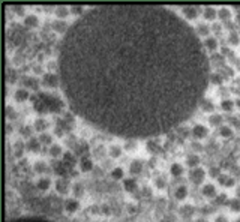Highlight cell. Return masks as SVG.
Returning <instances> with one entry per match:
<instances>
[{"instance_id":"obj_52","label":"cell","mask_w":240,"mask_h":222,"mask_svg":"<svg viewBox=\"0 0 240 222\" xmlns=\"http://www.w3.org/2000/svg\"><path fill=\"white\" fill-rule=\"evenodd\" d=\"M213 30L215 32H221V24H213Z\"/></svg>"},{"instance_id":"obj_41","label":"cell","mask_w":240,"mask_h":222,"mask_svg":"<svg viewBox=\"0 0 240 222\" xmlns=\"http://www.w3.org/2000/svg\"><path fill=\"white\" fill-rule=\"evenodd\" d=\"M72 189H74V194H75L77 197H81V195H83V188H81V185H78V183H77V185H74V186H72Z\"/></svg>"},{"instance_id":"obj_15","label":"cell","mask_w":240,"mask_h":222,"mask_svg":"<svg viewBox=\"0 0 240 222\" xmlns=\"http://www.w3.org/2000/svg\"><path fill=\"white\" fill-rule=\"evenodd\" d=\"M65 207H66V210H68L69 213H74V212H77V210H78V207H80V203L77 201L75 198H74V200H68V201H66V204H65Z\"/></svg>"},{"instance_id":"obj_34","label":"cell","mask_w":240,"mask_h":222,"mask_svg":"<svg viewBox=\"0 0 240 222\" xmlns=\"http://www.w3.org/2000/svg\"><path fill=\"white\" fill-rule=\"evenodd\" d=\"M39 144H41V141H39V140L32 138V140L29 141V149H30V150H33V152H38V150H39Z\"/></svg>"},{"instance_id":"obj_7","label":"cell","mask_w":240,"mask_h":222,"mask_svg":"<svg viewBox=\"0 0 240 222\" xmlns=\"http://www.w3.org/2000/svg\"><path fill=\"white\" fill-rule=\"evenodd\" d=\"M56 189H57V192H60V194H68L69 192V183L68 180H65V179H57V182H56Z\"/></svg>"},{"instance_id":"obj_1","label":"cell","mask_w":240,"mask_h":222,"mask_svg":"<svg viewBox=\"0 0 240 222\" xmlns=\"http://www.w3.org/2000/svg\"><path fill=\"white\" fill-rule=\"evenodd\" d=\"M198 33L155 5H101L69 27L60 87L71 110L129 140L165 134L204 101L210 63Z\"/></svg>"},{"instance_id":"obj_12","label":"cell","mask_w":240,"mask_h":222,"mask_svg":"<svg viewBox=\"0 0 240 222\" xmlns=\"http://www.w3.org/2000/svg\"><path fill=\"white\" fill-rule=\"evenodd\" d=\"M39 24V20H38V17L33 15V14H29L27 17L24 18V26L27 27H36Z\"/></svg>"},{"instance_id":"obj_37","label":"cell","mask_w":240,"mask_h":222,"mask_svg":"<svg viewBox=\"0 0 240 222\" xmlns=\"http://www.w3.org/2000/svg\"><path fill=\"white\" fill-rule=\"evenodd\" d=\"M125 149L126 150H137V141L135 140H128V141L125 143Z\"/></svg>"},{"instance_id":"obj_51","label":"cell","mask_w":240,"mask_h":222,"mask_svg":"<svg viewBox=\"0 0 240 222\" xmlns=\"http://www.w3.org/2000/svg\"><path fill=\"white\" fill-rule=\"evenodd\" d=\"M192 147L195 149V150H201V144L200 143H192Z\"/></svg>"},{"instance_id":"obj_47","label":"cell","mask_w":240,"mask_h":222,"mask_svg":"<svg viewBox=\"0 0 240 222\" xmlns=\"http://www.w3.org/2000/svg\"><path fill=\"white\" fill-rule=\"evenodd\" d=\"M212 81L215 83V84H221V83H222V78H221L219 74H215V75L212 77Z\"/></svg>"},{"instance_id":"obj_40","label":"cell","mask_w":240,"mask_h":222,"mask_svg":"<svg viewBox=\"0 0 240 222\" xmlns=\"http://www.w3.org/2000/svg\"><path fill=\"white\" fill-rule=\"evenodd\" d=\"M221 135L222 137H231L233 135V129L230 128V126H222L221 128Z\"/></svg>"},{"instance_id":"obj_16","label":"cell","mask_w":240,"mask_h":222,"mask_svg":"<svg viewBox=\"0 0 240 222\" xmlns=\"http://www.w3.org/2000/svg\"><path fill=\"white\" fill-rule=\"evenodd\" d=\"M29 98V92L26 90V89H18L17 92H15V99L18 102H23V101H26Z\"/></svg>"},{"instance_id":"obj_49","label":"cell","mask_w":240,"mask_h":222,"mask_svg":"<svg viewBox=\"0 0 240 222\" xmlns=\"http://www.w3.org/2000/svg\"><path fill=\"white\" fill-rule=\"evenodd\" d=\"M8 117H9V119H11V117H15V111H14V108L8 107Z\"/></svg>"},{"instance_id":"obj_55","label":"cell","mask_w":240,"mask_h":222,"mask_svg":"<svg viewBox=\"0 0 240 222\" xmlns=\"http://www.w3.org/2000/svg\"><path fill=\"white\" fill-rule=\"evenodd\" d=\"M221 50H222V51H221L222 54H227V53H228V48H227V47H222Z\"/></svg>"},{"instance_id":"obj_13","label":"cell","mask_w":240,"mask_h":222,"mask_svg":"<svg viewBox=\"0 0 240 222\" xmlns=\"http://www.w3.org/2000/svg\"><path fill=\"white\" fill-rule=\"evenodd\" d=\"M36 186H38V189H39V191H48V189H50V186H51V180H50L48 177H42V179H39V180H38Z\"/></svg>"},{"instance_id":"obj_38","label":"cell","mask_w":240,"mask_h":222,"mask_svg":"<svg viewBox=\"0 0 240 222\" xmlns=\"http://www.w3.org/2000/svg\"><path fill=\"white\" fill-rule=\"evenodd\" d=\"M71 12L75 14V15H84L86 11H84V8L83 6H77V5H74V6H71Z\"/></svg>"},{"instance_id":"obj_32","label":"cell","mask_w":240,"mask_h":222,"mask_svg":"<svg viewBox=\"0 0 240 222\" xmlns=\"http://www.w3.org/2000/svg\"><path fill=\"white\" fill-rule=\"evenodd\" d=\"M183 173V167L180 164H173L171 165V174L173 176H180Z\"/></svg>"},{"instance_id":"obj_48","label":"cell","mask_w":240,"mask_h":222,"mask_svg":"<svg viewBox=\"0 0 240 222\" xmlns=\"http://www.w3.org/2000/svg\"><path fill=\"white\" fill-rule=\"evenodd\" d=\"M65 159H66V162H72V164H74V156L71 155V153H65Z\"/></svg>"},{"instance_id":"obj_30","label":"cell","mask_w":240,"mask_h":222,"mask_svg":"<svg viewBox=\"0 0 240 222\" xmlns=\"http://www.w3.org/2000/svg\"><path fill=\"white\" fill-rule=\"evenodd\" d=\"M23 83H24L26 86H29V87H32V89H38V80H35V78L26 77V78L23 80Z\"/></svg>"},{"instance_id":"obj_39","label":"cell","mask_w":240,"mask_h":222,"mask_svg":"<svg viewBox=\"0 0 240 222\" xmlns=\"http://www.w3.org/2000/svg\"><path fill=\"white\" fill-rule=\"evenodd\" d=\"M228 41H230V44L231 45H239L240 44V39H239V35L237 33H230V38H228Z\"/></svg>"},{"instance_id":"obj_21","label":"cell","mask_w":240,"mask_h":222,"mask_svg":"<svg viewBox=\"0 0 240 222\" xmlns=\"http://www.w3.org/2000/svg\"><path fill=\"white\" fill-rule=\"evenodd\" d=\"M120 153H122V149H120V146H117V144H113V146H110V149H108V155H110L111 158H119Z\"/></svg>"},{"instance_id":"obj_22","label":"cell","mask_w":240,"mask_h":222,"mask_svg":"<svg viewBox=\"0 0 240 222\" xmlns=\"http://www.w3.org/2000/svg\"><path fill=\"white\" fill-rule=\"evenodd\" d=\"M174 194H176V198L177 200H185L186 197H188V189H186V186H179Z\"/></svg>"},{"instance_id":"obj_36","label":"cell","mask_w":240,"mask_h":222,"mask_svg":"<svg viewBox=\"0 0 240 222\" xmlns=\"http://www.w3.org/2000/svg\"><path fill=\"white\" fill-rule=\"evenodd\" d=\"M209 122H210V125H212V126H216V125H221L222 117H221L219 114H212V116H210V119H209Z\"/></svg>"},{"instance_id":"obj_24","label":"cell","mask_w":240,"mask_h":222,"mask_svg":"<svg viewBox=\"0 0 240 222\" xmlns=\"http://www.w3.org/2000/svg\"><path fill=\"white\" fill-rule=\"evenodd\" d=\"M69 12H71V9H68L66 6H59V8H56V15H57L59 18H65V17H68Z\"/></svg>"},{"instance_id":"obj_5","label":"cell","mask_w":240,"mask_h":222,"mask_svg":"<svg viewBox=\"0 0 240 222\" xmlns=\"http://www.w3.org/2000/svg\"><path fill=\"white\" fill-rule=\"evenodd\" d=\"M207 134H209V129H207L204 125H195V126L192 128V135H194L195 138H204Z\"/></svg>"},{"instance_id":"obj_29","label":"cell","mask_w":240,"mask_h":222,"mask_svg":"<svg viewBox=\"0 0 240 222\" xmlns=\"http://www.w3.org/2000/svg\"><path fill=\"white\" fill-rule=\"evenodd\" d=\"M48 167H47V164L44 161H38V162H35V171L36 173H44L45 170H47Z\"/></svg>"},{"instance_id":"obj_44","label":"cell","mask_w":240,"mask_h":222,"mask_svg":"<svg viewBox=\"0 0 240 222\" xmlns=\"http://www.w3.org/2000/svg\"><path fill=\"white\" fill-rule=\"evenodd\" d=\"M41 143H45V144H50L51 143V135L48 134H42L41 135V140H39Z\"/></svg>"},{"instance_id":"obj_35","label":"cell","mask_w":240,"mask_h":222,"mask_svg":"<svg viewBox=\"0 0 240 222\" xmlns=\"http://www.w3.org/2000/svg\"><path fill=\"white\" fill-rule=\"evenodd\" d=\"M111 176H113V179L119 180V179H122V177H123V170L120 168V167H116V168L111 171Z\"/></svg>"},{"instance_id":"obj_26","label":"cell","mask_w":240,"mask_h":222,"mask_svg":"<svg viewBox=\"0 0 240 222\" xmlns=\"http://www.w3.org/2000/svg\"><path fill=\"white\" fill-rule=\"evenodd\" d=\"M50 155L53 156V158L60 156V155H62V147H60L59 144H53V146L50 147Z\"/></svg>"},{"instance_id":"obj_54","label":"cell","mask_w":240,"mask_h":222,"mask_svg":"<svg viewBox=\"0 0 240 222\" xmlns=\"http://www.w3.org/2000/svg\"><path fill=\"white\" fill-rule=\"evenodd\" d=\"M215 222H227L225 221V218H222V216H221V218H216V221Z\"/></svg>"},{"instance_id":"obj_10","label":"cell","mask_w":240,"mask_h":222,"mask_svg":"<svg viewBox=\"0 0 240 222\" xmlns=\"http://www.w3.org/2000/svg\"><path fill=\"white\" fill-rule=\"evenodd\" d=\"M203 15H204L206 20H215V18L218 17V11L212 6H206L204 8V11H203Z\"/></svg>"},{"instance_id":"obj_50","label":"cell","mask_w":240,"mask_h":222,"mask_svg":"<svg viewBox=\"0 0 240 222\" xmlns=\"http://www.w3.org/2000/svg\"><path fill=\"white\" fill-rule=\"evenodd\" d=\"M231 204H233V210H240V203L237 200H234Z\"/></svg>"},{"instance_id":"obj_2","label":"cell","mask_w":240,"mask_h":222,"mask_svg":"<svg viewBox=\"0 0 240 222\" xmlns=\"http://www.w3.org/2000/svg\"><path fill=\"white\" fill-rule=\"evenodd\" d=\"M39 101L44 104V107L47 111H60L63 108V102L62 99H59L54 95H48V93H41L39 96Z\"/></svg>"},{"instance_id":"obj_31","label":"cell","mask_w":240,"mask_h":222,"mask_svg":"<svg viewBox=\"0 0 240 222\" xmlns=\"http://www.w3.org/2000/svg\"><path fill=\"white\" fill-rule=\"evenodd\" d=\"M230 9L228 8H221L219 11H218V17H219L221 20H227V18H230Z\"/></svg>"},{"instance_id":"obj_23","label":"cell","mask_w":240,"mask_h":222,"mask_svg":"<svg viewBox=\"0 0 240 222\" xmlns=\"http://www.w3.org/2000/svg\"><path fill=\"white\" fill-rule=\"evenodd\" d=\"M9 222H51L47 221V219H41V218H18V219H14V221H9Z\"/></svg>"},{"instance_id":"obj_28","label":"cell","mask_w":240,"mask_h":222,"mask_svg":"<svg viewBox=\"0 0 240 222\" xmlns=\"http://www.w3.org/2000/svg\"><path fill=\"white\" fill-rule=\"evenodd\" d=\"M221 107H222V110L224 111H231L234 107V102L230 101V99H224V101L221 102Z\"/></svg>"},{"instance_id":"obj_9","label":"cell","mask_w":240,"mask_h":222,"mask_svg":"<svg viewBox=\"0 0 240 222\" xmlns=\"http://www.w3.org/2000/svg\"><path fill=\"white\" fill-rule=\"evenodd\" d=\"M201 192H203L204 197H215L216 195V188H215V185H212V183H206L203 186V189H201Z\"/></svg>"},{"instance_id":"obj_8","label":"cell","mask_w":240,"mask_h":222,"mask_svg":"<svg viewBox=\"0 0 240 222\" xmlns=\"http://www.w3.org/2000/svg\"><path fill=\"white\" fill-rule=\"evenodd\" d=\"M53 29H54L57 33H68V24H66V21H63V20H56L54 23H53Z\"/></svg>"},{"instance_id":"obj_42","label":"cell","mask_w":240,"mask_h":222,"mask_svg":"<svg viewBox=\"0 0 240 222\" xmlns=\"http://www.w3.org/2000/svg\"><path fill=\"white\" fill-rule=\"evenodd\" d=\"M210 176H212V177H218V179H219V177H221V170L218 168V167H213V168H210Z\"/></svg>"},{"instance_id":"obj_4","label":"cell","mask_w":240,"mask_h":222,"mask_svg":"<svg viewBox=\"0 0 240 222\" xmlns=\"http://www.w3.org/2000/svg\"><path fill=\"white\" fill-rule=\"evenodd\" d=\"M204 177H206V173H204V170L200 168V167L192 168L191 171H189V179H191L195 185H200V183L204 180Z\"/></svg>"},{"instance_id":"obj_33","label":"cell","mask_w":240,"mask_h":222,"mask_svg":"<svg viewBox=\"0 0 240 222\" xmlns=\"http://www.w3.org/2000/svg\"><path fill=\"white\" fill-rule=\"evenodd\" d=\"M197 32H198V35H209V32H210V29H209V26L207 24H204V23H201V24H198V27H197Z\"/></svg>"},{"instance_id":"obj_57","label":"cell","mask_w":240,"mask_h":222,"mask_svg":"<svg viewBox=\"0 0 240 222\" xmlns=\"http://www.w3.org/2000/svg\"><path fill=\"white\" fill-rule=\"evenodd\" d=\"M237 68L240 69V60H237Z\"/></svg>"},{"instance_id":"obj_27","label":"cell","mask_w":240,"mask_h":222,"mask_svg":"<svg viewBox=\"0 0 240 222\" xmlns=\"http://www.w3.org/2000/svg\"><path fill=\"white\" fill-rule=\"evenodd\" d=\"M201 108L207 111V113H212L213 110H215V105H213L212 101H209V99H204V101L201 102Z\"/></svg>"},{"instance_id":"obj_3","label":"cell","mask_w":240,"mask_h":222,"mask_svg":"<svg viewBox=\"0 0 240 222\" xmlns=\"http://www.w3.org/2000/svg\"><path fill=\"white\" fill-rule=\"evenodd\" d=\"M44 86H47V87H57V86H60V77L57 74H53V72H48V74L44 75Z\"/></svg>"},{"instance_id":"obj_11","label":"cell","mask_w":240,"mask_h":222,"mask_svg":"<svg viewBox=\"0 0 240 222\" xmlns=\"http://www.w3.org/2000/svg\"><path fill=\"white\" fill-rule=\"evenodd\" d=\"M203 44H204L206 50H209V51H216V48H218V41H216V38H206Z\"/></svg>"},{"instance_id":"obj_18","label":"cell","mask_w":240,"mask_h":222,"mask_svg":"<svg viewBox=\"0 0 240 222\" xmlns=\"http://www.w3.org/2000/svg\"><path fill=\"white\" fill-rule=\"evenodd\" d=\"M141 170H143V164H141V161H132V162H131V165H129V171H131V173L138 174Z\"/></svg>"},{"instance_id":"obj_45","label":"cell","mask_w":240,"mask_h":222,"mask_svg":"<svg viewBox=\"0 0 240 222\" xmlns=\"http://www.w3.org/2000/svg\"><path fill=\"white\" fill-rule=\"evenodd\" d=\"M21 134L24 135V137H30V135H32V128H29V126H23V128H21Z\"/></svg>"},{"instance_id":"obj_6","label":"cell","mask_w":240,"mask_h":222,"mask_svg":"<svg viewBox=\"0 0 240 222\" xmlns=\"http://www.w3.org/2000/svg\"><path fill=\"white\" fill-rule=\"evenodd\" d=\"M182 14H185V17L189 18V20H195L198 17V9L195 6H183L182 8Z\"/></svg>"},{"instance_id":"obj_53","label":"cell","mask_w":240,"mask_h":222,"mask_svg":"<svg viewBox=\"0 0 240 222\" xmlns=\"http://www.w3.org/2000/svg\"><path fill=\"white\" fill-rule=\"evenodd\" d=\"M56 135H59V137H60V135H63V129L62 128H60V129L57 128V129H56Z\"/></svg>"},{"instance_id":"obj_58","label":"cell","mask_w":240,"mask_h":222,"mask_svg":"<svg viewBox=\"0 0 240 222\" xmlns=\"http://www.w3.org/2000/svg\"><path fill=\"white\" fill-rule=\"evenodd\" d=\"M237 105H239V107H240V101H237Z\"/></svg>"},{"instance_id":"obj_19","label":"cell","mask_w":240,"mask_h":222,"mask_svg":"<svg viewBox=\"0 0 240 222\" xmlns=\"http://www.w3.org/2000/svg\"><path fill=\"white\" fill-rule=\"evenodd\" d=\"M47 128H48L47 120H44V119H38V120L35 122V129H36L38 132H44Z\"/></svg>"},{"instance_id":"obj_25","label":"cell","mask_w":240,"mask_h":222,"mask_svg":"<svg viewBox=\"0 0 240 222\" xmlns=\"http://www.w3.org/2000/svg\"><path fill=\"white\" fill-rule=\"evenodd\" d=\"M200 164V158L197 155H189L188 156V165L191 168H197V165Z\"/></svg>"},{"instance_id":"obj_14","label":"cell","mask_w":240,"mask_h":222,"mask_svg":"<svg viewBox=\"0 0 240 222\" xmlns=\"http://www.w3.org/2000/svg\"><path fill=\"white\" fill-rule=\"evenodd\" d=\"M80 168H81V171H90V170H93V162H92V159L83 158L81 161H80Z\"/></svg>"},{"instance_id":"obj_56","label":"cell","mask_w":240,"mask_h":222,"mask_svg":"<svg viewBox=\"0 0 240 222\" xmlns=\"http://www.w3.org/2000/svg\"><path fill=\"white\" fill-rule=\"evenodd\" d=\"M129 212H135V206L134 204H129Z\"/></svg>"},{"instance_id":"obj_20","label":"cell","mask_w":240,"mask_h":222,"mask_svg":"<svg viewBox=\"0 0 240 222\" xmlns=\"http://www.w3.org/2000/svg\"><path fill=\"white\" fill-rule=\"evenodd\" d=\"M123 186H125V189H126V191L132 192V191H135V189H137V182H135L134 179H125Z\"/></svg>"},{"instance_id":"obj_46","label":"cell","mask_w":240,"mask_h":222,"mask_svg":"<svg viewBox=\"0 0 240 222\" xmlns=\"http://www.w3.org/2000/svg\"><path fill=\"white\" fill-rule=\"evenodd\" d=\"M155 185H156V188L162 189V188L165 186V185H164V179H162V177H158V179H155Z\"/></svg>"},{"instance_id":"obj_43","label":"cell","mask_w":240,"mask_h":222,"mask_svg":"<svg viewBox=\"0 0 240 222\" xmlns=\"http://www.w3.org/2000/svg\"><path fill=\"white\" fill-rule=\"evenodd\" d=\"M12 11L17 12V15H24V12H26L24 6H12Z\"/></svg>"},{"instance_id":"obj_59","label":"cell","mask_w":240,"mask_h":222,"mask_svg":"<svg viewBox=\"0 0 240 222\" xmlns=\"http://www.w3.org/2000/svg\"><path fill=\"white\" fill-rule=\"evenodd\" d=\"M237 222H240V221H237Z\"/></svg>"},{"instance_id":"obj_17","label":"cell","mask_w":240,"mask_h":222,"mask_svg":"<svg viewBox=\"0 0 240 222\" xmlns=\"http://www.w3.org/2000/svg\"><path fill=\"white\" fill-rule=\"evenodd\" d=\"M218 180H219V183L222 186H228V188L234 186V179L233 177H230V176H221Z\"/></svg>"}]
</instances>
